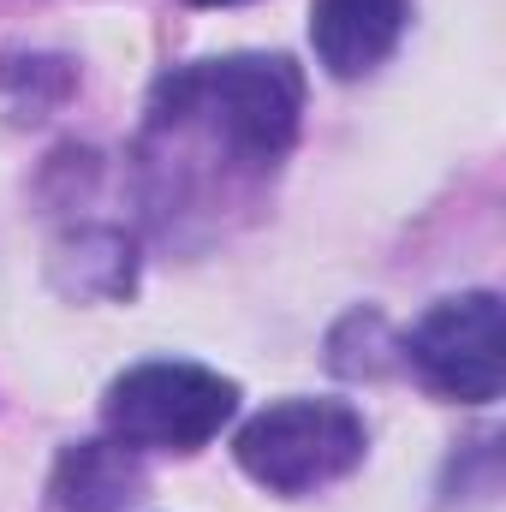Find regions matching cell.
I'll use <instances>...</instances> for the list:
<instances>
[{"label": "cell", "mask_w": 506, "mask_h": 512, "mask_svg": "<svg viewBox=\"0 0 506 512\" xmlns=\"http://www.w3.org/2000/svg\"><path fill=\"white\" fill-rule=\"evenodd\" d=\"M304 114V78L286 54L203 60L161 84L155 126H203L227 155L268 167L292 149Z\"/></svg>", "instance_id": "cell-1"}, {"label": "cell", "mask_w": 506, "mask_h": 512, "mask_svg": "<svg viewBox=\"0 0 506 512\" xmlns=\"http://www.w3.org/2000/svg\"><path fill=\"white\" fill-rule=\"evenodd\" d=\"M370 429L346 399H280L239 429V465L268 495H316L364 465Z\"/></svg>", "instance_id": "cell-2"}, {"label": "cell", "mask_w": 506, "mask_h": 512, "mask_svg": "<svg viewBox=\"0 0 506 512\" xmlns=\"http://www.w3.org/2000/svg\"><path fill=\"white\" fill-rule=\"evenodd\" d=\"M239 411V387L203 364H137L108 387V435L131 453H197Z\"/></svg>", "instance_id": "cell-3"}, {"label": "cell", "mask_w": 506, "mask_h": 512, "mask_svg": "<svg viewBox=\"0 0 506 512\" xmlns=\"http://www.w3.org/2000/svg\"><path fill=\"white\" fill-rule=\"evenodd\" d=\"M405 358L417 376L465 405L501 399L506 382V322L495 292H459L423 310V322L405 334Z\"/></svg>", "instance_id": "cell-4"}, {"label": "cell", "mask_w": 506, "mask_h": 512, "mask_svg": "<svg viewBox=\"0 0 506 512\" xmlns=\"http://www.w3.org/2000/svg\"><path fill=\"white\" fill-rule=\"evenodd\" d=\"M405 0H310V42L334 78H364L399 48Z\"/></svg>", "instance_id": "cell-5"}, {"label": "cell", "mask_w": 506, "mask_h": 512, "mask_svg": "<svg viewBox=\"0 0 506 512\" xmlns=\"http://www.w3.org/2000/svg\"><path fill=\"white\" fill-rule=\"evenodd\" d=\"M137 495H143L137 453L120 447L114 435L78 441L60 453V471H54V507L60 512H126Z\"/></svg>", "instance_id": "cell-6"}, {"label": "cell", "mask_w": 506, "mask_h": 512, "mask_svg": "<svg viewBox=\"0 0 506 512\" xmlns=\"http://www.w3.org/2000/svg\"><path fill=\"white\" fill-rule=\"evenodd\" d=\"M191 6H239V0H191Z\"/></svg>", "instance_id": "cell-7"}]
</instances>
